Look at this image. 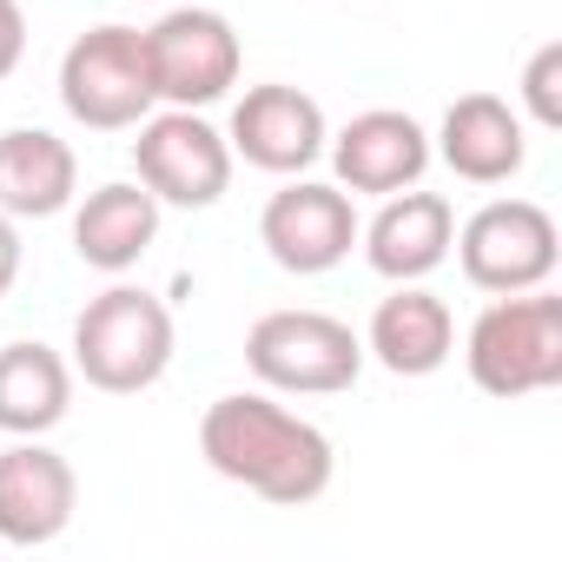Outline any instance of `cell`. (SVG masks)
<instances>
[{
  "label": "cell",
  "instance_id": "44dd1931",
  "mask_svg": "<svg viewBox=\"0 0 562 562\" xmlns=\"http://www.w3.org/2000/svg\"><path fill=\"white\" fill-rule=\"evenodd\" d=\"M14 278H21V232H14L8 212H0V299L14 292Z\"/></svg>",
  "mask_w": 562,
  "mask_h": 562
},
{
  "label": "cell",
  "instance_id": "7a4b0ae2",
  "mask_svg": "<svg viewBox=\"0 0 562 562\" xmlns=\"http://www.w3.org/2000/svg\"><path fill=\"white\" fill-rule=\"evenodd\" d=\"M172 364V312L146 285H106L74 318V371L106 397H139Z\"/></svg>",
  "mask_w": 562,
  "mask_h": 562
},
{
  "label": "cell",
  "instance_id": "4fadbf2b",
  "mask_svg": "<svg viewBox=\"0 0 562 562\" xmlns=\"http://www.w3.org/2000/svg\"><path fill=\"white\" fill-rule=\"evenodd\" d=\"M450 238H457V212L443 192H424V186H404L378 205L371 225H358V245L371 258L378 278L391 285H424V278L450 258Z\"/></svg>",
  "mask_w": 562,
  "mask_h": 562
},
{
  "label": "cell",
  "instance_id": "6da1fadb",
  "mask_svg": "<svg viewBox=\"0 0 562 562\" xmlns=\"http://www.w3.org/2000/svg\"><path fill=\"white\" fill-rule=\"evenodd\" d=\"M199 457L225 476L245 483L251 496L278 503V509H305L331 490V437L318 424H305L299 411L271 404L265 391H232L199 417Z\"/></svg>",
  "mask_w": 562,
  "mask_h": 562
},
{
  "label": "cell",
  "instance_id": "5b68a950",
  "mask_svg": "<svg viewBox=\"0 0 562 562\" xmlns=\"http://www.w3.org/2000/svg\"><path fill=\"white\" fill-rule=\"evenodd\" d=\"M60 106L93 126V133H126L139 126L159 93L146 67V34L139 27H93L60 54Z\"/></svg>",
  "mask_w": 562,
  "mask_h": 562
},
{
  "label": "cell",
  "instance_id": "ba28073f",
  "mask_svg": "<svg viewBox=\"0 0 562 562\" xmlns=\"http://www.w3.org/2000/svg\"><path fill=\"white\" fill-rule=\"evenodd\" d=\"M146 67H153V93L166 106H212L238 87V34L218 8H172L159 14V27H146Z\"/></svg>",
  "mask_w": 562,
  "mask_h": 562
},
{
  "label": "cell",
  "instance_id": "ffe728a7",
  "mask_svg": "<svg viewBox=\"0 0 562 562\" xmlns=\"http://www.w3.org/2000/svg\"><path fill=\"white\" fill-rule=\"evenodd\" d=\"M27 54V14H21V0H0V80H8Z\"/></svg>",
  "mask_w": 562,
  "mask_h": 562
},
{
  "label": "cell",
  "instance_id": "ac0fdd59",
  "mask_svg": "<svg viewBox=\"0 0 562 562\" xmlns=\"http://www.w3.org/2000/svg\"><path fill=\"white\" fill-rule=\"evenodd\" d=\"M74 411V364L34 338L0 345V430L8 437H47Z\"/></svg>",
  "mask_w": 562,
  "mask_h": 562
},
{
  "label": "cell",
  "instance_id": "2e32d148",
  "mask_svg": "<svg viewBox=\"0 0 562 562\" xmlns=\"http://www.w3.org/2000/svg\"><path fill=\"white\" fill-rule=\"evenodd\" d=\"M80 192V159L47 126H8L0 133V212L8 218H54Z\"/></svg>",
  "mask_w": 562,
  "mask_h": 562
},
{
  "label": "cell",
  "instance_id": "277c9868",
  "mask_svg": "<svg viewBox=\"0 0 562 562\" xmlns=\"http://www.w3.org/2000/svg\"><path fill=\"white\" fill-rule=\"evenodd\" d=\"M245 371L285 397H338L364 371V338L331 312H265L245 331Z\"/></svg>",
  "mask_w": 562,
  "mask_h": 562
},
{
  "label": "cell",
  "instance_id": "9a60e30c",
  "mask_svg": "<svg viewBox=\"0 0 562 562\" xmlns=\"http://www.w3.org/2000/svg\"><path fill=\"white\" fill-rule=\"evenodd\" d=\"M457 351V318L437 292L424 285H397L378 312H371V331H364V358H378L391 378H430L443 371Z\"/></svg>",
  "mask_w": 562,
  "mask_h": 562
},
{
  "label": "cell",
  "instance_id": "9c48e42d",
  "mask_svg": "<svg viewBox=\"0 0 562 562\" xmlns=\"http://www.w3.org/2000/svg\"><path fill=\"white\" fill-rule=\"evenodd\" d=\"M258 245L271 251L278 271H299V278H318L331 265L351 258L358 245V205L345 186H318V179H292L285 192H271L265 212H258Z\"/></svg>",
  "mask_w": 562,
  "mask_h": 562
},
{
  "label": "cell",
  "instance_id": "3957f363",
  "mask_svg": "<svg viewBox=\"0 0 562 562\" xmlns=\"http://www.w3.org/2000/svg\"><path fill=\"white\" fill-rule=\"evenodd\" d=\"M470 384L490 397H536L562 384V299L555 292H509L476 312L463 338Z\"/></svg>",
  "mask_w": 562,
  "mask_h": 562
},
{
  "label": "cell",
  "instance_id": "7c38bea8",
  "mask_svg": "<svg viewBox=\"0 0 562 562\" xmlns=\"http://www.w3.org/2000/svg\"><path fill=\"white\" fill-rule=\"evenodd\" d=\"M331 146V172H338V186L358 199V192H371V199H391V192H404V186H417L424 172H430V133L411 120V113H397V106H371V113H358L338 139H325Z\"/></svg>",
  "mask_w": 562,
  "mask_h": 562
},
{
  "label": "cell",
  "instance_id": "8992f818",
  "mask_svg": "<svg viewBox=\"0 0 562 562\" xmlns=\"http://www.w3.org/2000/svg\"><path fill=\"white\" fill-rule=\"evenodd\" d=\"M450 245H457L463 278H470L476 292H490V299L549 285V271L562 258L555 218L536 199H490V205H476Z\"/></svg>",
  "mask_w": 562,
  "mask_h": 562
},
{
  "label": "cell",
  "instance_id": "30bf717a",
  "mask_svg": "<svg viewBox=\"0 0 562 562\" xmlns=\"http://www.w3.org/2000/svg\"><path fill=\"white\" fill-rule=\"evenodd\" d=\"M325 106L299 87H245V100L232 106V126H225V146L232 159L271 172V179H299L318 166L325 153Z\"/></svg>",
  "mask_w": 562,
  "mask_h": 562
},
{
  "label": "cell",
  "instance_id": "e0dca14e",
  "mask_svg": "<svg viewBox=\"0 0 562 562\" xmlns=\"http://www.w3.org/2000/svg\"><path fill=\"white\" fill-rule=\"evenodd\" d=\"M159 238V199L139 179H113L80 199L74 212V251L93 271H133Z\"/></svg>",
  "mask_w": 562,
  "mask_h": 562
},
{
  "label": "cell",
  "instance_id": "8fae6325",
  "mask_svg": "<svg viewBox=\"0 0 562 562\" xmlns=\"http://www.w3.org/2000/svg\"><path fill=\"white\" fill-rule=\"evenodd\" d=\"M74 503H80V476L60 450H47L41 437L0 450V542L8 549H41L67 536Z\"/></svg>",
  "mask_w": 562,
  "mask_h": 562
},
{
  "label": "cell",
  "instance_id": "5bb4252c",
  "mask_svg": "<svg viewBox=\"0 0 562 562\" xmlns=\"http://www.w3.org/2000/svg\"><path fill=\"white\" fill-rule=\"evenodd\" d=\"M463 186H503L522 172L529 159V139H522V113L496 93H463L450 100L443 126H437V146H430Z\"/></svg>",
  "mask_w": 562,
  "mask_h": 562
},
{
  "label": "cell",
  "instance_id": "52a82bcc",
  "mask_svg": "<svg viewBox=\"0 0 562 562\" xmlns=\"http://www.w3.org/2000/svg\"><path fill=\"white\" fill-rule=\"evenodd\" d=\"M133 172L139 186L159 199V205H179V212H205L225 199L232 186V146L212 120H199L192 106H166V113H146L139 120V139H133Z\"/></svg>",
  "mask_w": 562,
  "mask_h": 562
},
{
  "label": "cell",
  "instance_id": "d6986e66",
  "mask_svg": "<svg viewBox=\"0 0 562 562\" xmlns=\"http://www.w3.org/2000/svg\"><path fill=\"white\" fill-rule=\"evenodd\" d=\"M522 113L536 126H549V133L562 126V41L529 54V67H522Z\"/></svg>",
  "mask_w": 562,
  "mask_h": 562
}]
</instances>
